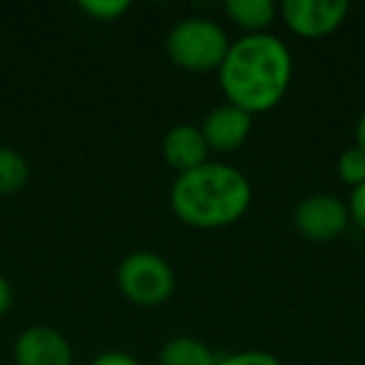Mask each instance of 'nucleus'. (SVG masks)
<instances>
[{
    "mask_svg": "<svg viewBox=\"0 0 365 365\" xmlns=\"http://www.w3.org/2000/svg\"><path fill=\"white\" fill-rule=\"evenodd\" d=\"M218 81L225 101L250 115L273 110L293 81L290 48L273 33L238 38L218 68Z\"/></svg>",
    "mask_w": 365,
    "mask_h": 365,
    "instance_id": "1",
    "label": "nucleus"
},
{
    "mask_svg": "<svg viewBox=\"0 0 365 365\" xmlns=\"http://www.w3.org/2000/svg\"><path fill=\"white\" fill-rule=\"evenodd\" d=\"M253 203L248 175L228 163L208 160L180 173L170 185V208L180 223L198 230H218L238 223Z\"/></svg>",
    "mask_w": 365,
    "mask_h": 365,
    "instance_id": "2",
    "label": "nucleus"
},
{
    "mask_svg": "<svg viewBox=\"0 0 365 365\" xmlns=\"http://www.w3.org/2000/svg\"><path fill=\"white\" fill-rule=\"evenodd\" d=\"M230 38L218 21L205 16H188L173 23L165 38L168 58L190 73L218 71L230 51Z\"/></svg>",
    "mask_w": 365,
    "mask_h": 365,
    "instance_id": "3",
    "label": "nucleus"
},
{
    "mask_svg": "<svg viewBox=\"0 0 365 365\" xmlns=\"http://www.w3.org/2000/svg\"><path fill=\"white\" fill-rule=\"evenodd\" d=\"M115 283L133 305L158 308L175 293V270L160 253L133 250L118 263Z\"/></svg>",
    "mask_w": 365,
    "mask_h": 365,
    "instance_id": "4",
    "label": "nucleus"
},
{
    "mask_svg": "<svg viewBox=\"0 0 365 365\" xmlns=\"http://www.w3.org/2000/svg\"><path fill=\"white\" fill-rule=\"evenodd\" d=\"M293 225L310 243H330L348 230V203L333 193L305 195L293 208Z\"/></svg>",
    "mask_w": 365,
    "mask_h": 365,
    "instance_id": "5",
    "label": "nucleus"
},
{
    "mask_svg": "<svg viewBox=\"0 0 365 365\" xmlns=\"http://www.w3.org/2000/svg\"><path fill=\"white\" fill-rule=\"evenodd\" d=\"M345 0H285L280 6L285 26L300 38H325L348 18Z\"/></svg>",
    "mask_w": 365,
    "mask_h": 365,
    "instance_id": "6",
    "label": "nucleus"
},
{
    "mask_svg": "<svg viewBox=\"0 0 365 365\" xmlns=\"http://www.w3.org/2000/svg\"><path fill=\"white\" fill-rule=\"evenodd\" d=\"M16 365H73L71 340L51 325H31L13 343Z\"/></svg>",
    "mask_w": 365,
    "mask_h": 365,
    "instance_id": "7",
    "label": "nucleus"
},
{
    "mask_svg": "<svg viewBox=\"0 0 365 365\" xmlns=\"http://www.w3.org/2000/svg\"><path fill=\"white\" fill-rule=\"evenodd\" d=\"M210 150L218 153H233L245 145L253 130V115L233 103H220L215 106L208 115L203 118L200 125Z\"/></svg>",
    "mask_w": 365,
    "mask_h": 365,
    "instance_id": "8",
    "label": "nucleus"
},
{
    "mask_svg": "<svg viewBox=\"0 0 365 365\" xmlns=\"http://www.w3.org/2000/svg\"><path fill=\"white\" fill-rule=\"evenodd\" d=\"M163 158L173 170L190 173L195 168L205 165L210 155V148L205 143V135L200 125H190V123H178L163 135Z\"/></svg>",
    "mask_w": 365,
    "mask_h": 365,
    "instance_id": "9",
    "label": "nucleus"
},
{
    "mask_svg": "<svg viewBox=\"0 0 365 365\" xmlns=\"http://www.w3.org/2000/svg\"><path fill=\"white\" fill-rule=\"evenodd\" d=\"M220 355L195 335H173L158 353V365H218Z\"/></svg>",
    "mask_w": 365,
    "mask_h": 365,
    "instance_id": "10",
    "label": "nucleus"
},
{
    "mask_svg": "<svg viewBox=\"0 0 365 365\" xmlns=\"http://www.w3.org/2000/svg\"><path fill=\"white\" fill-rule=\"evenodd\" d=\"M225 13L238 28H243L245 36L268 33V28L280 16V8L273 0H228Z\"/></svg>",
    "mask_w": 365,
    "mask_h": 365,
    "instance_id": "11",
    "label": "nucleus"
},
{
    "mask_svg": "<svg viewBox=\"0 0 365 365\" xmlns=\"http://www.w3.org/2000/svg\"><path fill=\"white\" fill-rule=\"evenodd\" d=\"M31 165L23 153L16 148L0 145V195H13L28 185Z\"/></svg>",
    "mask_w": 365,
    "mask_h": 365,
    "instance_id": "12",
    "label": "nucleus"
},
{
    "mask_svg": "<svg viewBox=\"0 0 365 365\" xmlns=\"http://www.w3.org/2000/svg\"><path fill=\"white\" fill-rule=\"evenodd\" d=\"M338 178L350 185V190L358 188L360 182H365V153L358 145L348 148L340 153L338 158Z\"/></svg>",
    "mask_w": 365,
    "mask_h": 365,
    "instance_id": "13",
    "label": "nucleus"
},
{
    "mask_svg": "<svg viewBox=\"0 0 365 365\" xmlns=\"http://www.w3.org/2000/svg\"><path fill=\"white\" fill-rule=\"evenodd\" d=\"M130 3L128 0H83L78 3V11L98 23H113L120 16H125Z\"/></svg>",
    "mask_w": 365,
    "mask_h": 365,
    "instance_id": "14",
    "label": "nucleus"
},
{
    "mask_svg": "<svg viewBox=\"0 0 365 365\" xmlns=\"http://www.w3.org/2000/svg\"><path fill=\"white\" fill-rule=\"evenodd\" d=\"M218 365H283V360L268 350H238V353L220 355Z\"/></svg>",
    "mask_w": 365,
    "mask_h": 365,
    "instance_id": "15",
    "label": "nucleus"
},
{
    "mask_svg": "<svg viewBox=\"0 0 365 365\" xmlns=\"http://www.w3.org/2000/svg\"><path fill=\"white\" fill-rule=\"evenodd\" d=\"M348 210H350V223H355L365 233V182H360L358 188L350 190Z\"/></svg>",
    "mask_w": 365,
    "mask_h": 365,
    "instance_id": "16",
    "label": "nucleus"
},
{
    "mask_svg": "<svg viewBox=\"0 0 365 365\" xmlns=\"http://www.w3.org/2000/svg\"><path fill=\"white\" fill-rule=\"evenodd\" d=\"M91 365H143L135 355L125 353V350H106V353H98L91 360Z\"/></svg>",
    "mask_w": 365,
    "mask_h": 365,
    "instance_id": "17",
    "label": "nucleus"
},
{
    "mask_svg": "<svg viewBox=\"0 0 365 365\" xmlns=\"http://www.w3.org/2000/svg\"><path fill=\"white\" fill-rule=\"evenodd\" d=\"M13 300H16V293H13L11 280L0 273V318L13 308Z\"/></svg>",
    "mask_w": 365,
    "mask_h": 365,
    "instance_id": "18",
    "label": "nucleus"
},
{
    "mask_svg": "<svg viewBox=\"0 0 365 365\" xmlns=\"http://www.w3.org/2000/svg\"><path fill=\"white\" fill-rule=\"evenodd\" d=\"M353 145H358L360 150L365 153V108L363 113L358 115V123H355V143Z\"/></svg>",
    "mask_w": 365,
    "mask_h": 365,
    "instance_id": "19",
    "label": "nucleus"
}]
</instances>
